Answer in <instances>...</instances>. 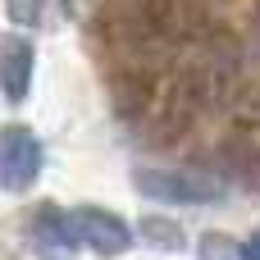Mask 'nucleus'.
<instances>
[{
	"label": "nucleus",
	"instance_id": "f257e3e1",
	"mask_svg": "<svg viewBox=\"0 0 260 260\" xmlns=\"http://www.w3.org/2000/svg\"><path fill=\"white\" fill-rule=\"evenodd\" d=\"M215 101H219V96H215V87H210L206 64H201V59L178 64V69L155 87V96H151V142H155V146L183 142V137L197 128V119H201Z\"/></svg>",
	"mask_w": 260,
	"mask_h": 260
},
{
	"label": "nucleus",
	"instance_id": "f03ea898",
	"mask_svg": "<svg viewBox=\"0 0 260 260\" xmlns=\"http://www.w3.org/2000/svg\"><path fill=\"white\" fill-rule=\"evenodd\" d=\"M210 32V0H142L137 37L155 46H183Z\"/></svg>",
	"mask_w": 260,
	"mask_h": 260
},
{
	"label": "nucleus",
	"instance_id": "7ed1b4c3",
	"mask_svg": "<svg viewBox=\"0 0 260 260\" xmlns=\"http://www.w3.org/2000/svg\"><path fill=\"white\" fill-rule=\"evenodd\" d=\"M133 187L151 201H169V206H210L229 192V183L210 169H137Z\"/></svg>",
	"mask_w": 260,
	"mask_h": 260
},
{
	"label": "nucleus",
	"instance_id": "20e7f679",
	"mask_svg": "<svg viewBox=\"0 0 260 260\" xmlns=\"http://www.w3.org/2000/svg\"><path fill=\"white\" fill-rule=\"evenodd\" d=\"M41 165H46V151L27 123L0 128V187L5 192H27L41 178Z\"/></svg>",
	"mask_w": 260,
	"mask_h": 260
},
{
	"label": "nucleus",
	"instance_id": "39448f33",
	"mask_svg": "<svg viewBox=\"0 0 260 260\" xmlns=\"http://www.w3.org/2000/svg\"><path fill=\"white\" fill-rule=\"evenodd\" d=\"M69 233L73 242L91 247L96 256H123L133 247V229L123 215L114 210H101V206H82V210H69Z\"/></svg>",
	"mask_w": 260,
	"mask_h": 260
},
{
	"label": "nucleus",
	"instance_id": "423d86ee",
	"mask_svg": "<svg viewBox=\"0 0 260 260\" xmlns=\"http://www.w3.org/2000/svg\"><path fill=\"white\" fill-rule=\"evenodd\" d=\"M32 64H37L32 41L23 32H9L0 41V91H5L9 105L27 101V91H32Z\"/></svg>",
	"mask_w": 260,
	"mask_h": 260
},
{
	"label": "nucleus",
	"instance_id": "0eeeda50",
	"mask_svg": "<svg viewBox=\"0 0 260 260\" xmlns=\"http://www.w3.org/2000/svg\"><path fill=\"white\" fill-rule=\"evenodd\" d=\"M224 155H229V169L242 187H256L260 192V128L238 123L233 137L224 142Z\"/></svg>",
	"mask_w": 260,
	"mask_h": 260
},
{
	"label": "nucleus",
	"instance_id": "6e6552de",
	"mask_svg": "<svg viewBox=\"0 0 260 260\" xmlns=\"http://www.w3.org/2000/svg\"><path fill=\"white\" fill-rule=\"evenodd\" d=\"M32 238H37L41 247H55V251L78 247L73 233H69V215H59V210H50V206H41V210L32 215Z\"/></svg>",
	"mask_w": 260,
	"mask_h": 260
},
{
	"label": "nucleus",
	"instance_id": "1a4fd4ad",
	"mask_svg": "<svg viewBox=\"0 0 260 260\" xmlns=\"http://www.w3.org/2000/svg\"><path fill=\"white\" fill-rule=\"evenodd\" d=\"M137 233H142L155 251H183V247H187L183 229H178L174 219H160V215H146V219L137 224Z\"/></svg>",
	"mask_w": 260,
	"mask_h": 260
},
{
	"label": "nucleus",
	"instance_id": "9d476101",
	"mask_svg": "<svg viewBox=\"0 0 260 260\" xmlns=\"http://www.w3.org/2000/svg\"><path fill=\"white\" fill-rule=\"evenodd\" d=\"M197 256L201 260H242V247H233V238H224V233H201Z\"/></svg>",
	"mask_w": 260,
	"mask_h": 260
},
{
	"label": "nucleus",
	"instance_id": "9b49d317",
	"mask_svg": "<svg viewBox=\"0 0 260 260\" xmlns=\"http://www.w3.org/2000/svg\"><path fill=\"white\" fill-rule=\"evenodd\" d=\"M5 9H9V23H23V27L41 23V0H5Z\"/></svg>",
	"mask_w": 260,
	"mask_h": 260
},
{
	"label": "nucleus",
	"instance_id": "f8f14e48",
	"mask_svg": "<svg viewBox=\"0 0 260 260\" xmlns=\"http://www.w3.org/2000/svg\"><path fill=\"white\" fill-rule=\"evenodd\" d=\"M242 260H260V229L247 238V242H242Z\"/></svg>",
	"mask_w": 260,
	"mask_h": 260
},
{
	"label": "nucleus",
	"instance_id": "ddd939ff",
	"mask_svg": "<svg viewBox=\"0 0 260 260\" xmlns=\"http://www.w3.org/2000/svg\"><path fill=\"white\" fill-rule=\"evenodd\" d=\"M251 37H256V46H260V5H256V14H251Z\"/></svg>",
	"mask_w": 260,
	"mask_h": 260
}]
</instances>
